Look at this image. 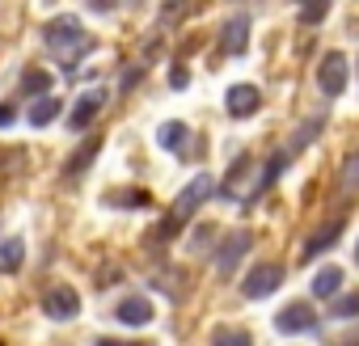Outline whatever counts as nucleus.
Wrapping results in <instances>:
<instances>
[{
	"mask_svg": "<svg viewBox=\"0 0 359 346\" xmlns=\"http://www.w3.org/2000/svg\"><path fill=\"white\" fill-rule=\"evenodd\" d=\"M47 47L55 51L60 64L72 68V64L89 51V39L81 34V22H76V18H55V22L47 26Z\"/></svg>",
	"mask_w": 359,
	"mask_h": 346,
	"instance_id": "1",
	"label": "nucleus"
},
{
	"mask_svg": "<svg viewBox=\"0 0 359 346\" xmlns=\"http://www.w3.org/2000/svg\"><path fill=\"white\" fill-rule=\"evenodd\" d=\"M212 191H216V182L208 178V173H199V178H191V186H187L182 195H177V203H173V216H169V220H173V224L191 220V216H195V212H199V207L208 203V195H212Z\"/></svg>",
	"mask_w": 359,
	"mask_h": 346,
	"instance_id": "2",
	"label": "nucleus"
},
{
	"mask_svg": "<svg viewBox=\"0 0 359 346\" xmlns=\"http://www.w3.org/2000/svg\"><path fill=\"white\" fill-rule=\"evenodd\" d=\"M346 55H338V51H330L325 60H321V68H317V85H321V93L325 97H342L346 93Z\"/></svg>",
	"mask_w": 359,
	"mask_h": 346,
	"instance_id": "3",
	"label": "nucleus"
},
{
	"mask_svg": "<svg viewBox=\"0 0 359 346\" xmlns=\"http://www.w3.org/2000/svg\"><path fill=\"white\" fill-rule=\"evenodd\" d=\"M283 283V270L279 266H254L250 275H245V283H241V291H245V300H262V296H271L275 287Z\"/></svg>",
	"mask_w": 359,
	"mask_h": 346,
	"instance_id": "4",
	"label": "nucleus"
},
{
	"mask_svg": "<svg viewBox=\"0 0 359 346\" xmlns=\"http://www.w3.org/2000/svg\"><path fill=\"white\" fill-rule=\"evenodd\" d=\"M43 312H47L51 321H72V317L81 312V296H76L72 287H51V291L43 296Z\"/></svg>",
	"mask_w": 359,
	"mask_h": 346,
	"instance_id": "5",
	"label": "nucleus"
},
{
	"mask_svg": "<svg viewBox=\"0 0 359 346\" xmlns=\"http://www.w3.org/2000/svg\"><path fill=\"white\" fill-rule=\"evenodd\" d=\"M275 329H279V333H313V329H317L313 304H287V308L275 317Z\"/></svg>",
	"mask_w": 359,
	"mask_h": 346,
	"instance_id": "6",
	"label": "nucleus"
},
{
	"mask_svg": "<svg viewBox=\"0 0 359 346\" xmlns=\"http://www.w3.org/2000/svg\"><path fill=\"white\" fill-rule=\"evenodd\" d=\"M250 245H254V241H250V233H233V237L224 241V249H220V258H216V270H220V275L229 279V275L237 270V262H241V258L250 254Z\"/></svg>",
	"mask_w": 359,
	"mask_h": 346,
	"instance_id": "7",
	"label": "nucleus"
},
{
	"mask_svg": "<svg viewBox=\"0 0 359 346\" xmlns=\"http://www.w3.org/2000/svg\"><path fill=\"white\" fill-rule=\"evenodd\" d=\"M258 106H262V93H258L254 85L229 89V114H233V118H250V114H258Z\"/></svg>",
	"mask_w": 359,
	"mask_h": 346,
	"instance_id": "8",
	"label": "nucleus"
},
{
	"mask_svg": "<svg viewBox=\"0 0 359 346\" xmlns=\"http://www.w3.org/2000/svg\"><path fill=\"white\" fill-rule=\"evenodd\" d=\"M102 102H106V93H102V89L85 93V97H81V102L72 106V114H68V127H72V131H85V127L93 123V114L102 110Z\"/></svg>",
	"mask_w": 359,
	"mask_h": 346,
	"instance_id": "9",
	"label": "nucleus"
},
{
	"mask_svg": "<svg viewBox=\"0 0 359 346\" xmlns=\"http://www.w3.org/2000/svg\"><path fill=\"white\" fill-rule=\"evenodd\" d=\"M220 43H224V51H229V55H241V51H245V43H250V18H245V13L229 18V22H224V39H220Z\"/></svg>",
	"mask_w": 359,
	"mask_h": 346,
	"instance_id": "10",
	"label": "nucleus"
},
{
	"mask_svg": "<svg viewBox=\"0 0 359 346\" xmlns=\"http://www.w3.org/2000/svg\"><path fill=\"white\" fill-rule=\"evenodd\" d=\"M342 237V220H330L321 233H313V241H304V249H300V258H317V254H325L334 241Z\"/></svg>",
	"mask_w": 359,
	"mask_h": 346,
	"instance_id": "11",
	"label": "nucleus"
},
{
	"mask_svg": "<svg viewBox=\"0 0 359 346\" xmlns=\"http://www.w3.org/2000/svg\"><path fill=\"white\" fill-rule=\"evenodd\" d=\"M118 321H123V325H148V321H152V304H148L144 296H131V300L118 304Z\"/></svg>",
	"mask_w": 359,
	"mask_h": 346,
	"instance_id": "12",
	"label": "nucleus"
},
{
	"mask_svg": "<svg viewBox=\"0 0 359 346\" xmlns=\"http://www.w3.org/2000/svg\"><path fill=\"white\" fill-rule=\"evenodd\" d=\"M60 110H64V102H60L55 93H43V97L30 106V123H34V127H47V123L60 118Z\"/></svg>",
	"mask_w": 359,
	"mask_h": 346,
	"instance_id": "13",
	"label": "nucleus"
},
{
	"mask_svg": "<svg viewBox=\"0 0 359 346\" xmlns=\"http://www.w3.org/2000/svg\"><path fill=\"white\" fill-rule=\"evenodd\" d=\"M338 287H342V270H338V266H325V270H317V279H313V296H317V300H330V296H338Z\"/></svg>",
	"mask_w": 359,
	"mask_h": 346,
	"instance_id": "14",
	"label": "nucleus"
},
{
	"mask_svg": "<svg viewBox=\"0 0 359 346\" xmlns=\"http://www.w3.org/2000/svg\"><path fill=\"white\" fill-rule=\"evenodd\" d=\"M22 258H26V245H22V237H9L5 245H0V270H5V275H13V270L22 266Z\"/></svg>",
	"mask_w": 359,
	"mask_h": 346,
	"instance_id": "15",
	"label": "nucleus"
},
{
	"mask_svg": "<svg viewBox=\"0 0 359 346\" xmlns=\"http://www.w3.org/2000/svg\"><path fill=\"white\" fill-rule=\"evenodd\" d=\"M156 139H161V148H169V152H182V144H187V127H182V123H165V127L156 131Z\"/></svg>",
	"mask_w": 359,
	"mask_h": 346,
	"instance_id": "16",
	"label": "nucleus"
},
{
	"mask_svg": "<svg viewBox=\"0 0 359 346\" xmlns=\"http://www.w3.org/2000/svg\"><path fill=\"white\" fill-rule=\"evenodd\" d=\"M330 312H334V317H342V321H346V317H359V291H346Z\"/></svg>",
	"mask_w": 359,
	"mask_h": 346,
	"instance_id": "17",
	"label": "nucleus"
},
{
	"mask_svg": "<svg viewBox=\"0 0 359 346\" xmlns=\"http://www.w3.org/2000/svg\"><path fill=\"white\" fill-rule=\"evenodd\" d=\"M212 346H254L250 342V333H233V329H216V338H212Z\"/></svg>",
	"mask_w": 359,
	"mask_h": 346,
	"instance_id": "18",
	"label": "nucleus"
},
{
	"mask_svg": "<svg viewBox=\"0 0 359 346\" xmlns=\"http://www.w3.org/2000/svg\"><path fill=\"white\" fill-rule=\"evenodd\" d=\"M355 186H359V152H351L342 165V191H355Z\"/></svg>",
	"mask_w": 359,
	"mask_h": 346,
	"instance_id": "19",
	"label": "nucleus"
},
{
	"mask_svg": "<svg viewBox=\"0 0 359 346\" xmlns=\"http://www.w3.org/2000/svg\"><path fill=\"white\" fill-rule=\"evenodd\" d=\"M22 89H26V93H43V89H51V72H26V76H22Z\"/></svg>",
	"mask_w": 359,
	"mask_h": 346,
	"instance_id": "20",
	"label": "nucleus"
},
{
	"mask_svg": "<svg viewBox=\"0 0 359 346\" xmlns=\"http://www.w3.org/2000/svg\"><path fill=\"white\" fill-rule=\"evenodd\" d=\"M118 207H148V195L144 191H123V195H110Z\"/></svg>",
	"mask_w": 359,
	"mask_h": 346,
	"instance_id": "21",
	"label": "nucleus"
},
{
	"mask_svg": "<svg viewBox=\"0 0 359 346\" xmlns=\"http://www.w3.org/2000/svg\"><path fill=\"white\" fill-rule=\"evenodd\" d=\"M93 152H97V139H89V148H81V152L68 160V173H81V169L89 165V156H93Z\"/></svg>",
	"mask_w": 359,
	"mask_h": 346,
	"instance_id": "22",
	"label": "nucleus"
},
{
	"mask_svg": "<svg viewBox=\"0 0 359 346\" xmlns=\"http://www.w3.org/2000/svg\"><path fill=\"white\" fill-rule=\"evenodd\" d=\"M325 13H330V9H325V5H313V9H304V13H300V18H304V22H309V26H317V22H321V18H325Z\"/></svg>",
	"mask_w": 359,
	"mask_h": 346,
	"instance_id": "23",
	"label": "nucleus"
},
{
	"mask_svg": "<svg viewBox=\"0 0 359 346\" xmlns=\"http://www.w3.org/2000/svg\"><path fill=\"white\" fill-rule=\"evenodd\" d=\"M169 85H173V89H187V85H191L187 68H173V72H169Z\"/></svg>",
	"mask_w": 359,
	"mask_h": 346,
	"instance_id": "24",
	"label": "nucleus"
},
{
	"mask_svg": "<svg viewBox=\"0 0 359 346\" xmlns=\"http://www.w3.org/2000/svg\"><path fill=\"white\" fill-rule=\"evenodd\" d=\"M9 123H13V110H9V106H0V127H9Z\"/></svg>",
	"mask_w": 359,
	"mask_h": 346,
	"instance_id": "25",
	"label": "nucleus"
},
{
	"mask_svg": "<svg viewBox=\"0 0 359 346\" xmlns=\"http://www.w3.org/2000/svg\"><path fill=\"white\" fill-rule=\"evenodd\" d=\"M97 346H118V342H97Z\"/></svg>",
	"mask_w": 359,
	"mask_h": 346,
	"instance_id": "26",
	"label": "nucleus"
}]
</instances>
